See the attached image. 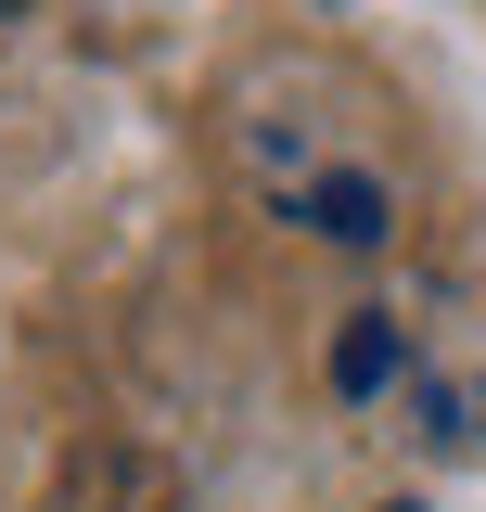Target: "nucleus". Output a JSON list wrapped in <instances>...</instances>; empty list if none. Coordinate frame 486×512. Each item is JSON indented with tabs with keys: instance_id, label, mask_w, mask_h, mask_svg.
I'll list each match as a JSON object with an SVG mask.
<instances>
[{
	"instance_id": "1",
	"label": "nucleus",
	"mask_w": 486,
	"mask_h": 512,
	"mask_svg": "<svg viewBox=\"0 0 486 512\" xmlns=\"http://www.w3.org/2000/svg\"><path fill=\"white\" fill-rule=\"evenodd\" d=\"M307 231H333V244H371V231H384V192H371L359 167H333V180L307 192Z\"/></svg>"
},
{
	"instance_id": "2",
	"label": "nucleus",
	"mask_w": 486,
	"mask_h": 512,
	"mask_svg": "<svg viewBox=\"0 0 486 512\" xmlns=\"http://www.w3.org/2000/svg\"><path fill=\"white\" fill-rule=\"evenodd\" d=\"M384 372H410V346H397V320H359V333L333 346V384H346V397H371Z\"/></svg>"
},
{
	"instance_id": "3",
	"label": "nucleus",
	"mask_w": 486,
	"mask_h": 512,
	"mask_svg": "<svg viewBox=\"0 0 486 512\" xmlns=\"http://www.w3.org/2000/svg\"><path fill=\"white\" fill-rule=\"evenodd\" d=\"M384 512H423V500H384Z\"/></svg>"
},
{
	"instance_id": "4",
	"label": "nucleus",
	"mask_w": 486,
	"mask_h": 512,
	"mask_svg": "<svg viewBox=\"0 0 486 512\" xmlns=\"http://www.w3.org/2000/svg\"><path fill=\"white\" fill-rule=\"evenodd\" d=\"M0 13H26V0H0Z\"/></svg>"
}]
</instances>
